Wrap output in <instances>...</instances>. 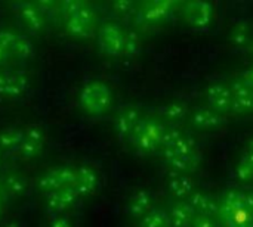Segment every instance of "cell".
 I'll return each instance as SVG.
<instances>
[{"label":"cell","mask_w":253,"mask_h":227,"mask_svg":"<svg viewBox=\"0 0 253 227\" xmlns=\"http://www.w3.org/2000/svg\"><path fill=\"white\" fill-rule=\"evenodd\" d=\"M79 103L86 114L99 117L110 109L113 103V93L105 83L93 80L86 83L80 90Z\"/></svg>","instance_id":"cell-1"},{"label":"cell","mask_w":253,"mask_h":227,"mask_svg":"<svg viewBox=\"0 0 253 227\" xmlns=\"http://www.w3.org/2000/svg\"><path fill=\"white\" fill-rule=\"evenodd\" d=\"M176 9V1H145L135 15V21L139 25H157L168 21Z\"/></svg>","instance_id":"cell-2"},{"label":"cell","mask_w":253,"mask_h":227,"mask_svg":"<svg viewBox=\"0 0 253 227\" xmlns=\"http://www.w3.org/2000/svg\"><path fill=\"white\" fill-rule=\"evenodd\" d=\"M125 30L116 22H105L98 31L99 50L108 56H122Z\"/></svg>","instance_id":"cell-3"},{"label":"cell","mask_w":253,"mask_h":227,"mask_svg":"<svg viewBox=\"0 0 253 227\" xmlns=\"http://www.w3.org/2000/svg\"><path fill=\"white\" fill-rule=\"evenodd\" d=\"M141 109L133 105H126L120 108L119 114L114 120V129L120 140H129L135 134V130L138 129L139 123L142 121Z\"/></svg>","instance_id":"cell-4"},{"label":"cell","mask_w":253,"mask_h":227,"mask_svg":"<svg viewBox=\"0 0 253 227\" xmlns=\"http://www.w3.org/2000/svg\"><path fill=\"white\" fill-rule=\"evenodd\" d=\"M182 13L196 30H208L213 21V6L209 1H187L182 6Z\"/></svg>","instance_id":"cell-5"},{"label":"cell","mask_w":253,"mask_h":227,"mask_svg":"<svg viewBox=\"0 0 253 227\" xmlns=\"http://www.w3.org/2000/svg\"><path fill=\"white\" fill-rule=\"evenodd\" d=\"M205 97L208 102V106L213 111L225 115L231 112L233 106V93L230 84L225 83H212L205 92Z\"/></svg>","instance_id":"cell-6"},{"label":"cell","mask_w":253,"mask_h":227,"mask_svg":"<svg viewBox=\"0 0 253 227\" xmlns=\"http://www.w3.org/2000/svg\"><path fill=\"white\" fill-rule=\"evenodd\" d=\"M154 210V196L148 189L135 191L126 204V213L130 219L141 222Z\"/></svg>","instance_id":"cell-7"},{"label":"cell","mask_w":253,"mask_h":227,"mask_svg":"<svg viewBox=\"0 0 253 227\" xmlns=\"http://www.w3.org/2000/svg\"><path fill=\"white\" fill-rule=\"evenodd\" d=\"M190 121L191 126L196 127L197 130L212 131L221 129L225 124V115L213 111L209 106H199L191 112Z\"/></svg>","instance_id":"cell-8"},{"label":"cell","mask_w":253,"mask_h":227,"mask_svg":"<svg viewBox=\"0 0 253 227\" xmlns=\"http://www.w3.org/2000/svg\"><path fill=\"white\" fill-rule=\"evenodd\" d=\"M233 93V106L231 112L237 115H246L253 112V90L248 87L240 78H236L230 83Z\"/></svg>","instance_id":"cell-9"},{"label":"cell","mask_w":253,"mask_h":227,"mask_svg":"<svg viewBox=\"0 0 253 227\" xmlns=\"http://www.w3.org/2000/svg\"><path fill=\"white\" fill-rule=\"evenodd\" d=\"M18 18L25 24V27L31 32H42L46 28V18L37 9L36 3L31 1H18L13 6Z\"/></svg>","instance_id":"cell-10"},{"label":"cell","mask_w":253,"mask_h":227,"mask_svg":"<svg viewBox=\"0 0 253 227\" xmlns=\"http://www.w3.org/2000/svg\"><path fill=\"white\" fill-rule=\"evenodd\" d=\"M76 170H77V183L74 185V189L80 196V199L95 195L99 185V177L95 168L87 164H82L76 167Z\"/></svg>","instance_id":"cell-11"},{"label":"cell","mask_w":253,"mask_h":227,"mask_svg":"<svg viewBox=\"0 0 253 227\" xmlns=\"http://www.w3.org/2000/svg\"><path fill=\"white\" fill-rule=\"evenodd\" d=\"M196 216H203L209 219H215L219 216V199L205 194L203 191H196L187 201H185Z\"/></svg>","instance_id":"cell-12"},{"label":"cell","mask_w":253,"mask_h":227,"mask_svg":"<svg viewBox=\"0 0 253 227\" xmlns=\"http://www.w3.org/2000/svg\"><path fill=\"white\" fill-rule=\"evenodd\" d=\"M162 154H163V160L173 170L175 174H190L199 167V162H200V157L197 158L179 157L168 146L162 148Z\"/></svg>","instance_id":"cell-13"},{"label":"cell","mask_w":253,"mask_h":227,"mask_svg":"<svg viewBox=\"0 0 253 227\" xmlns=\"http://www.w3.org/2000/svg\"><path fill=\"white\" fill-rule=\"evenodd\" d=\"M168 191L176 201H187L196 192V183L190 174H173L168 182Z\"/></svg>","instance_id":"cell-14"},{"label":"cell","mask_w":253,"mask_h":227,"mask_svg":"<svg viewBox=\"0 0 253 227\" xmlns=\"http://www.w3.org/2000/svg\"><path fill=\"white\" fill-rule=\"evenodd\" d=\"M190 114V108L185 102L181 100H172L168 102L162 106H159L157 109V115L160 120L166 121L169 126H175L182 123Z\"/></svg>","instance_id":"cell-15"},{"label":"cell","mask_w":253,"mask_h":227,"mask_svg":"<svg viewBox=\"0 0 253 227\" xmlns=\"http://www.w3.org/2000/svg\"><path fill=\"white\" fill-rule=\"evenodd\" d=\"M170 227H193L196 213L185 201H176L168 211Z\"/></svg>","instance_id":"cell-16"},{"label":"cell","mask_w":253,"mask_h":227,"mask_svg":"<svg viewBox=\"0 0 253 227\" xmlns=\"http://www.w3.org/2000/svg\"><path fill=\"white\" fill-rule=\"evenodd\" d=\"M1 188H3V195L4 198H21L25 195L28 182L25 176L19 173H9L4 177H1Z\"/></svg>","instance_id":"cell-17"},{"label":"cell","mask_w":253,"mask_h":227,"mask_svg":"<svg viewBox=\"0 0 253 227\" xmlns=\"http://www.w3.org/2000/svg\"><path fill=\"white\" fill-rule=\"evenodd\" d=\"M22 140H24V129L6 127L0 130V151L4 155L16 154Z\"/></svg>","instance_id":"cell-18"},{"label":"cell","mask_w":253,"mask_h":227,"mask_svg":"<svg viewBox=\"0 0 253 227\" xmlns=\"http://www.w3.org/2000/svg\"><path fill=\"white\" fill-rule=\"evenodd\" d=\"M253 35L252 25L248 21H239L230 30L228 38L231 44L237 49H248Z\"/></svg>","instance_id":"cell-19"},{"label":"cell","mask_w":253,"mask_h":227,"mask_svg":"<svg viewBox=\"0 0 253 227\" xmlns=\"http://www.w3.org/2000/svg\"><path fill=\"white\" fill-rule=\"evenodd\" d=\"M245 192L237 188L227 189L219 199V216H227L245 204Z\"/></svg>","instance_id":"cell-20"},{"label":"cell","mask_w":253,"mask_h":227,"mask_svg":"<svg viewBox=\"0 0 253 227\" xmlns=\"http://www.w3.org/2000/svg\"><path fill=\"white\" fill-rule=\"evenodd\" d=\"M139 124H141V123H139ZM130 143H132L133 149L136 151V154L144 155V157L153 155L154 152H157V151L160 149V146H159L150 136H147V133H145L139 126H138V129L135 130V134L132 136Z\"/></svg>","instance_id":"cell-21"},{"label":"cell","mask_w":253,"mask_h":227,"mask_svg":"<svg viewBox=\"0 0 253 227\" xmlns=\"http://www.w3.org/2000/svg\"><path fill=\"white\" fill-rule=\"evenodd\" d=\"M64 27H65L67 34H70L74 38H82V40L90 38L93 35V32H95V27H90V25L82 22L77 18H68V19H65Z\"/></svg>","instance_id":"cell-22"},{"label":"cell","mask_w":253,"mask_h":227,"mask_svg":"<svg viewBox=\"0 0 253 227\" xmlns=\"http://www.w3.org/2000/svg\"><path fill=\"white\" fill-rule=\"evenodd\" d=\"M30 87V77L24 71H10V100L19 99Z\"/></svg>","instance_id":"cell-23"},{"label":"cell","mask_w":253,"mask_h":227,"mask_svg":"<svg viewBox=\"0 0 253 227\" xmlns=\"http://www.w3.org/2000/svg\"><path fill=\"white\" fill-rule=\"evenodd\" d=\"M37 186H39V189H40L43 194H46V195L64 189L62 185H61V180H59L58 168L55 167V168L46 171L44 174H42V176L39 177V180H37Z\"/></svg>","instance_id":"cell-24"},{"label":"cell","mask_w":253,"mask_h":227,"mask_svg":"<svg viewBox=\"0 0 253 227\" xmlns=\"http://www.w3.org/2000/svg\"><path fill=\"white\" fill-rule=\"evenodd\" d=\"M168 148H170L179 157H188V158H197V157H200V154L197 152V146H196L194 139L190 137V136H187V134H182L172 146H168Z\"/></svg>","instance_id":"cell-25"},{"label":"cell","mask_w":253,"mask_h":227,"mask_svg":"<svg viewBox=\"0 0 253 227\" xmlns=\"http://www.w3.org/2000/svg\"><path fill=\"white\" fill-rule=\"evenodd\" d=\"M138 227H170L169 214L163 208H154L138 223Z\"/></svg>","instance_id":"cell-26"},{"label":"cell","mask_w":253,"mask_h":227,"mask_svg":"<svg viewBox=\"0 0 253 227\" xmlns=\"http://www.w3.org/2000/svg\"><path fill=\"white\" fill-rule=\"evenodd\" d=\"M34 55V46L30 41L28 37L18 34L16 41L12 47V56L18 58V59H30Z\"/></svg>","instance_id":"cell-27"},{"label":"cell","mask_w":253,"mask_h":227,"mask_svg":"<svg viewBox=\"0 0 253 227\" xmlns=\"http://www.w3.org/2000/svg\"><path fill=\"white\" fill-rule=\"evenodd\" d=\"M141 50V38L139 35L132 31L127 30L125 31V38H123V53L122 56H127V58H133L139 53Z\"/></svg>","instance_id":"cell-28"},{"label":"cell","mask_w":253,"mask_h":227,"mask_svg":"<svg viewBox=\"0 0 253 227\" xmlns=\"http://www.w3.org/2000/svg\"><path fill=\"white\" fill-rule=\"evenodd\" d=\"M43 148H44V145L37 143V142H33V140H28V139L24 137V140H22L21 146L18 148L16 154L19 155V158H22L25 161H30V160L37 158L42 154Z\"/></svg>","instance_id":"cell-29"},{"label":"cell","mask_w":253,"mask_h":227,"mask_svg":"<svg viewBox=\"0 0 253 227\" xmlns=\"http://www.w3.org/2000/svg\"><path fill=\"white\" fill-rule=\"evenodd\" d=\"M46 210H47L49 214H52V217H55V216H65V213H68L59 191L46 195Z\"/></svg>","instance_id":"cell-30"},{"label":"cell","mask_w":253,"mask_h":227,"mask_svg":"<svg viewBox=\"0 0 253 227\" xmlns=\"http://www.w3.org/2000/svg\"><path fill=\"white\" fill-rule=\"evenodd\" d=\"M83 1L79 0H67V1H59V15L64 19L68 18H74L76 13L79 12V9L82 7Z\"/></svg>","instance_id":"cell-31"},{"label":"cell","mask_w":253,"mask_h":227,"mask_svg":"<svg viewBox=\"0 0 253 227\" xmlns=\"http://www.w3.org/2000/svg\"><path fill=\"white\" fill-rule=\"evenodd\" d=\"M236 177L242 183H252L253 182V167L249 162H246L243 158L240 160V162L236 168Z\"/></svg>","instance_id":"cell-32"},{"label":"cell","mask_w":253,"mask_h":227,"mask_svg":"<svg viewBox=\"0 0 253 227\" xmlns=\"http://www.w3.org/2000/svg\"><path fill=\"white\" fill-rule=\"evenodd\" d=\"M74 18L80 19L82 22H84V24H87V25H90V27H95V22H96V12H95L89 4L83 3L82 7L79 9V12L76 13Z\"/></svg>","instance_id":"cell-33"},{"label":"cell","mask_w":253,"mask_h":227,"mask_svg":"<svg viewBox=\"0 0 253 227\" xmlns=\"http://www.w3.org/2000/svg\"><path fill=\"white\" fill-rule=\"evenodd\" d=\"M36 6L46 19L59 15V1H43L42 0V1H36Z\"/></svg>","instance_id":"cell-34"},{"label":"cell","mask_w":253,"mask_h":227,"mask_svg":"<svg viewBox=\"0 0 253 227\" xmlns=\"http://www.w3.org/2000/svg\"><path fill=\"white\" fill-rule=\"evenodd\" d=\"M114 13H117L119 16H129L133 9H135V3L132 0H117V1H113L111 4Z\"/></svg>","instance_id":"cell-35"},{"label":"cell","mask_w":253,"mask_h":227,"mask_svg":"<svg viewBox=\"0 0 253 227\" xmlns=\"http://www.w3.org/2000/svg\"><path fill=\"white\" fill-rule=\"evenodd\" d=\"M0 97L10 100V71H0Z\"/></svg>","instance_id":"cell-36"},{"label":"cell","mask_w":253,"mask_h":227,"mask_svg":"<svg viewBox=\"0 0 253 227\" xmlns=\"http://www.w3.org/2000/svg\"><path fill=\"white\" fill-rule=\"evenodd\" d=\"M16 37H18V34L7 31V30H1L0 31V46H3L4 49H7L12 53V47L16 41Z\"/></svg>","instance_id":"cell-37"},{"label":"cell","mask_w":253,"mask_h":227,"mask_svg":"<svg viewBox=\"0 0 253 227\" xmlns=\"http://www.w3.org/2000/svg\"><path fill=\"white\" fill-rule=\"evenodd\" d=\"M49 227H74L73 222L67 216H55L50 219Z\"/></svg>","instance_id":"cell-38"},{"label":"cell","mask_w":253,"mask_h":227,"mask_svg":"<svg viewBox=\"0 0 253 227\" xmlns=\"http://www.w3.org/2000/svg\"><path fill=\"white\" fill-rule=\"evenodd\" d=\"M193 227H218L215 219H209V217H203V216H196Z\"/></svg>","instance_id":"cell-39"},{"label":"cell","mask_w":253,"mask_h":227,"mask_svg":"<svg viewBox=\"0 0 253 227\" xmlns=\"http://www.w3.org/2000/svg\"><path fill=\"white\" fill-rule=\"evenodd\" d=\"M240 80H242L248 87H251V89L253 90V66H251V68H246V69L242 72Z\"/></svg>","instance_id":"cell-40"},{"label":"cell","mask_w":253,"mask_h":227,"mask_svg":"<svg viewBox=\"0 0 253 227\" xmlns=\"http://www.w3.org/2000/svg\"><path fill=\"white\" fill-rule=\"evenodd\" d=\"M10 56H12V53L7 49H4L3 46H0V66H3Z\"/></svg>","instance_id":"cell-41"},{"label":"cell","mask_w":253,"mask_h":227,"mask_svg":"<svg viewBox=\"0 0 253 227\" xmlns=\"http://www.w3.org/2000/svg\"><path fill=\"white\" fill-rule=\"evenodd\" d=\"M245 205H246L248 211L252 214L253 217V191L252 192H248V194L245 195Z\"/></svg>","instance_id":"cell-42"},{"label":"cell","mask_w":253,"mask_h":227,"mask_svg":"<svg viewBox=\"0 0 253 227\" xmlns=\"http://www.w3.org/2000/svg\"><path fill=\"white\" fill-rule=\"evenodd\" d=\"M246 162H249L251 165L253 167V152H251V151H246L245 154H243V157H242Z\"/></svg>","instance_id":"cell-43"},{"label":"cell","mask_w":253,"mask_h":227,"mask_svg":"<svg viewBox=\"0 0 253 227\" xmlns=\"http://www.w3.org/2000/svg\"><path fill=\"white\" fill-rule=\"evenodd\" d=\"M1 227H21V225H19L18 222H9V223L3 225Z\"/></svg>","instance_id":"cell-44"},{"label":"cell","mask_w":253,"mask_h":227,"mask_svg":"<svg viewBox=\"0 0 253 227\" xmlns=\"http://www.w3.org/2000/svg\"><path fill=\"white\" fill-rule=\"evenodd\" d=\"M246 151H251V152H253V137L248 142V149Z\"/></svg>","instance_id":"cell-45"},{"label":"cell","mask_w":253,"mask_h":227,"mask_svg":"<svg viewBox=\"0 0 253 227\" xmlns=\"http://www.w3.org/2000/svg\"><path fill=\"white\" fill-rule=\"evenodd\" d=\"M248 50L251 52L253 55V35H252V40H251V43H249V46H248Z\"/></svg>","instance_id":"cell-46"},{"label":"cell","mask_w":253,"mask_h":227,"mask_svg":"<svg viewBox=\"0 0 253 227\" xmlns=\"http://www.w3.org/2000/svg\"><path fill=\"white\" fill-rule=\"evenodd\" d=\"M4 158H6V157H4V154H3V152L0 151V165L3 164V160H4Z\"/></svg>","instance_id":"cell-47"},{"label":"cell","mask_w":253,"mask_h":227,"mask_svg":"<svg viewBox=\"0 0 253 227\" xmlns=\"http://www.w3.org/2000/svg\"><path fill=\"white\" fill-rule=\"evenodd\" d=\"M3 199H4V196L0 195V213H1V202H3Z\"/></svg>","instance_id":"cell-48"},{"label":"cell","mask_w":253,"mask_h":227,"mask_svg":"<svg viewBox=\"0 0 253 227\" xmlns=\"http://www.w3.org/2000/svg\"><path fill=\"white\" fill-rule=\"evenodd\" d=\"M0 195H3V188H1V177H0ZM4 196V195H3Z\"/></svg>","instance_id":"cell-49"}]
</instances>
